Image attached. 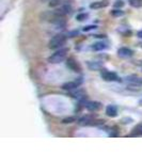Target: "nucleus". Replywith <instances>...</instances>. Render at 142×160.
Returning <instances> with one entry per match:
<instances>
[{"label":"nucleus","mask_w":142,"mask_h":160,"mask_svg":"<svg viewBox=\"0 0 142 160\" xmlns=\"http://www.w3.org/2000/svg\"><path fill=\"white\" fill-rule=\"evenodd\" d=\"M77 123L81 126H97V125H103L105 123L104 120H99L95 114H87L84 117L79 118L77 120Z\"/></svg>","instance_id":"1"},{"label":"nucleus","mask_w":142,"mask_h":160,"mask_svg":"<svg viewBox=\"0 0 142 160\" xmlns=\"http://www.w3.org/2000/svg\"><path fill=\"white\" fill-rule=\"evenodd\" d=\"M69 49L68 48H59L55 53H53L49 58H48V62L51 64H58L63 62L68 57Z\"/></svg>","instance_id":"2"},{"label":"nucleus","mask_w":142,"mask_h":160,"mask_svg":"<svg viewBox=\"0 0 142 160\" xmlns=\"http://www.w3.org/2000/svg\"><path fill=\"white\" fill-rule=\"evenodd\" d=\"M66 38H68V37L62 34V33L53 35L49 40V42H48V47L50 49H59V48H62V46L66 43Z\"/></svg>","instance_id":"3"},{"label":"nucleus","mask_w":142,"mask_h":160,"mask_svg":"<svg viewBox=\"0 0 142 160\" xmlns=\"http://www.w3.org/2000/svg\"><path fill=\"white\" fill-rule=\"evenodd\" d=\"M100 78L105 81H108V82H121L122 79L119 77V75L114 72H110L108 69H105L103 68L100 71Z\"/></svg>","instance_id":"4"},{"label":"nucleus","mask_w":142,"mask_h":160,"mask_svg":"<svg viewBox=\"0 0 142 160\" xmlns=\"http://www.w3.org/2000/svg\"><path fill=\"white\" fill-rule=\"evenodd\" d=\"M84 82V78L82 77H79V78H76L73 81H68V82H65V83L62 84V89L65 90V91H72L74 89H77L79 88L82 84Z\"/></svg>","instance_id":"5"},{"label":"nucleus","mask_w":142,"mask_h":160,"mask_svg":"<svg viewBox=\"0 0 142 160\" xmlns=\"http://www.w3.org/2000/svg\"><path fill=\"white\" fill-rule=\"evenodd\" d=\"M66 66H68L71 71L75 72V73H80V72H81L80 64L75 60L74 58H72V57H71V58H68V59H66Z\"/></svg>","instance_id":"6"},{"label":"nucleus","mask_w":142,"mask_h":160,"mask_svg":"<svg viewBox=\"0 0 142 160\" xmlns=\"http://www.w3.org/2000/svg\"><path fill=\"white\" fill-rule=\"evenodd\" d=\"M118 56L123 59H128L134 56V50L128 47H121L118 49Z\"/></svg>","instance_id":"7"},{"label":"nucleus","mask_w":142,"mask_h":160,"mask_svg":"<svg viewBox=\"0 0 142 160\" xmlns=\"http://www.w3.org/2000/svg\"><path fill=\"white\" fill-rule=\"evenodd\" d=\"M102 107L103 105L99 102H87L86 106H84V108L90 112H96V111L102 109Z\"/></svg>","instance_id":"8"},{"label":"nucleus","mask_w":142,"mask_h":160,"mask_svg":"<svg viewBox=\"0 0 142 160\" xmlns=\"http://www.w3.org/2000/svg\"><path fill=\"white\" fill-rule=\"evenodd\" d=\"M68 93H69V95H71L72 97H74V98H76L78 100L84 98V97H87L86 96V91H84V89H81L80 87L77 88V89L72 90V91H68Z\"/></svg>","instance_id":"9"},{"label":"nucleus","mask_w":142,"mask_h":160,"mask_svg":"<svg viewBox=\"0 0 142 160\" xmlns=\"http://www.w3.org/2000/svg\"><path fill=\"white\" fill-rule=\"evenodd\" d=\"M110 4L109 0H99V1H94L90 4V9L91 10H99L107 8Z\"/></svg>","instance_id":"10"},{"label":"nucleus","mask_w":142,"mask_h":160,"mask_svg":"<svg viewBox=\"0 0 142 160\" xmlns=\"http://www.w3.org/2000/svg\"><path fill=\"white\" fill-rule=\"evenodd\" d=\"M87 66L90 71H102L104 68V63L99 61H87Z\"/></svg>","instance_id":"11"},{"label":"nucleus","mask_w":142,"mask_h":160,"mask_svg":"<svg viewBox=\"0 0 142 160\" xmlns=\"http://www.w3.org/2000/svg\"><path fill=\"white\" fill-rule=\"evenodd\" d=\"M106 115L109 118L118 117V107L115 105H108L106 107Z\"/></svg>","instance_id":"12"},{"label":"nucleus","mask_w":142,"mask_h":160,"mask_svg":"<svg viewBox=\"0 0 142 160\" xmlns=\"http://www.w3.org/2000/svg\"><path fill=\"white\" fill-rule=\"evenodd\" d=\"M128 82L134 84H138V86H142V77H139L137 75H129V76L126 77Z\"/></svg>","instance_id":"13"},{"label":"nucleus","mask_w":142,"mask_h":160,"mask_svg":"<svg viewBox=\"0 0 142 160\" xmlns=\"http://www.w3.org/2000/svg\"><path fill=\"white\" fill-rule=\"evenodd\" d=\"M108 48V45L104 42H96L92 45V49L95 51H102Z\"/></svg>","instance_id":"14"},{"label":"nucleus","mask_w":142,"mask_h":160,"mask_svg":"<svg viewBox=\"0 0 142 160\" xmlns=\"http://www.w3.org/2000/svg\"><path fill=\"white\" fill-rule=\"evenodd\" d=\"M130 137H139V136H142V123L138 124L137 126L134 127V129L131 130L130 132Z\"/></svg>","instance_id":"15"},{"label":"nucleus","mask_w":142,"mask_h":160,"mask_svg":"<svg viewBox=\"0 0 142 160\" xmlns=\"http://www.w3.org/2000/svg\"><path fill=\"white\" fill-rule=\"evenodd\" d=\"M128 2H129L130 7L136 8V9L142 8V0H128Z\"/></svg>","instance_id":"16"},{"label":"nucleus","mask_w":142,"mask_h":160,"mask_svg":"<svg viewBox=\"0 0 142 160\" xmlns=\"http://www.w3.org/2000/svg\"><path fill=\"white\" fill-rule=\"evenodd\" d=\"M110 14H111L112 16H114V17H120V16H123V15H124V11H122L121 9H114V10H112V11L110 12Z\"/></svg>","instance_id":"17"},{"label":"nucleus","mask_w":142,"mask_h":160,"mask_svg":"<svg viewBox=\"0 0 142 160\" xmlns=\"http://www.w3.org/2000/svg\"><path fill=\"white\" fill-rule=\"evenodd\" d=\"M74 122H77L76 117H68V118H65L62 120V123L63 124H71V123H74Z\"/></svg>","instance_id":"18"},{"label":"nucleus","mask_w":142,"mask_h":160,"mask_svg":"<svg viewBox=\"0 0 142 160\" xmlns=\"http://www.w3.org/2000/svg\"><path fill=\"white\" fill-rule=\"evenodd\" d=\"M88 17H89V14L88 13H80V14H78L76 16V19L78 20V22H84V20H86Z\"/></svg>","instance_id":"19"},{"label":"nucleus","mask_w":142,"mask_h":160,"mask_svg":"<svg viewBox=\"0 0 142 160\" xmlns=\"http://www.w3.org/2000/svg\"><path fill=\"white\" fill-rule=\"evenodd\" d=\"M127 90H130V91H140L141 88L140 86H138V84L130 83L129 86H127Z\"/></svg>","instance_id":"20"},{"label":"nucleus","mask_w":142,"mask_h":160,"mask_svg":"<svg viewBox=\"0 0 142 160\" xmlns=\"http://www.w3.org/2000/svg\"><path fill=\"white\" fill-rule=\"evenodd\" d=\"M42 1H46V0H42ZM48 1H49V7L55 8V7H57V6H59V4H60L61 0H48Z\"/></svg>","instance_id":"21"},{"label":"nucleus","mask_w":142,"mask_h":160,"mask_svg":"<svg viewBox=\"0 0 142 160\" xmlns=\"http://www.w3.org/2000/svg\"><path fill=\"white\" fill-rule=\"evenodd\" d=\"M114 8L115 9H121V8H123L124 6H125V3H124V1L123 0H117V1L114 2Z\"/></svg>","instance_id":"22"},{"label":"nucleus","mask_w":142,"mask_h":160,"mask_svg":"<svg viewBox=\"0 0 142 160\" xmlns=\"http://www.w3.org/2000/svg\"><path fill=\"white\" fill-rule=\"evenodd\" d=\"M97 26L95 25H89V26H86V27L82 28V31H84V32H88V31H91V30H94L96 29Z\"/></svg>","instance_id":"23"},{"label":"nucleus","mask_w":142,"mask_h":160,"mask_svg":"<svg viewBox=\"0 0 142 160\" xmlns=\"http://www.w3.org/2000/svg\"><path fill=\"white\" fill-rule=\"evenodd\" d=\"M133 122H134V120L131 118H123L122 120H121V123L124 124V125H127V124H130Z\"/></svg>","instance_id":"24"},{"label":"nucleus","mask_w":142,"mask_h":160,"mask_svg":"<svg viewBox=\"0 0 142 160\" xmlns=\"http://www.w3.org/2000/svg\"><path fill=\"white\" fill-rule=\"evenodd\" d=\"M78 34H79V31L75 30V31H72V32L68 33V38H74V37H77Z\"/></svg>","instance_id":"25"},{"label":"nucleus","mask_w":142,"mask_h":160,"mask_svg":"<svg viewBox=\"0 0 142 160\" xmlns=\"http://www.w3.org/2000/svg\"><path fill=\"white\" fill-rule=\"evenodd\" d=\"M94 38H105L106 35L105 34H95Z\"/></svg>","instance_id":"26"},{"label":"nucleus","mask_w":142,"mask_h":160,"mask_svg":"<svg viewBox=\"0 0 142 160\" xmlns=\"http://www.w3.org/2000/svg\"><path fill=\"white\" fill-rule=\"evenodd\" d=\"M137 37H138V38H142V30H140L138 33H137Z\"/></svg>","instance_id":"27"},{"label":"nucleus","mask_w":142,"mask_h":160,"mask_svg":"<svg viewBox=\"0 0 142 160\" xmlns=\"http://www.w3.org/2000/svg\"><path fill=\"white\" fill-rule=\"evenodd\" d=\"M139 105H140L141 107H142V99H140V100H139Z\"/></svg>","instance_id":"28"},{"label":"nucleus","mask_w":142,"mask_h":160,"mask_svg":"<svg viewBox=\"0 0 142 160\" xmlns=\"http://www.w3.org/2000/svg\"><path fill=\"white\" fill-rule=\"evenodd\" d=\"M140 47H142V43H141V44H140Z\"/></svg>","instance_id":"29"}]
</instances>
